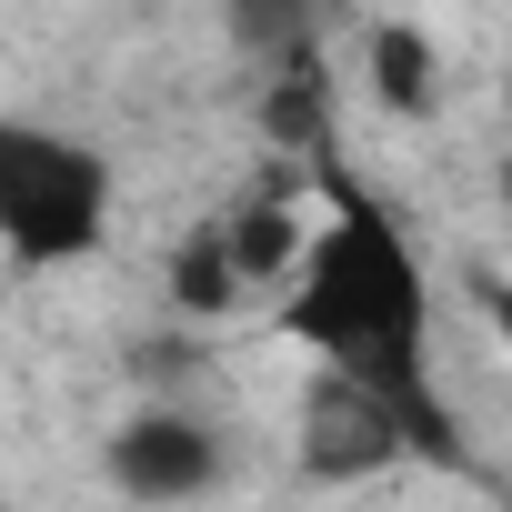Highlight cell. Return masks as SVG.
<instances>
[{"label":"cell","instance_id":"4","mask_svg":"<svg viewBox=\"0 0 512 512\" xmlns=\"http://www.w3.org/2000/svg\"><path fill=\"white\" fill-rule=\"evenodd\" d=\"M111 492H131V502H191V492H221V472H231V442H221V422H201L191 402H151V412H131L121 432H111Z\"/></svg>","mask_w":512,"mask_h":512},{"label":"cell","instance_id":"1","mask_svg":"<svg viewBox=\"0 0 512 512\" xmlns=\"http://www.w3.org/2000/svg\"><path fill=\"white\" fill-rule=\"evenodd\" d=\"M302 181L322 191V221L302 231V262L282 272V342L312 362H342L402 402V432L422 462H462V422L432 392V272L402 231V211L342 161V141L302 151Z\"/></svg>","mask_w":512,"mask_h":512},{"label":"cell","instance_id":"2","mask_svg":"<svg viewBox=\"0 0 512 512\" xmlns=\"http://www.w3.org/2000/svg\"><path fill=\"white\" fill-rule=\"evenodd\" d=\"M111 241V161L31 111H0V251L21 272H71Z\"/></svg>","mask_w":512,"mask_h":512},{"label":"cell","instance_id":"5","mask_svg":"<svg viewBox=\"0 0 512 512\" xmlns=\"http://www.w3.org/2000/svg\"><path fill=\"white\" fill-rule=\"evenodd\" d=\"M302 161H272L262 181H251L231 211H221V251H231V272H241V292H272L292 262H302Z\"/></svg>","mask_w":512,"mask_h":512},{"label":"cell","instance_id":"8","mask_svg":"<svg viewBox=\"0 0 512 512\" xmlns=\"http://www.w3.org/2000/svg\"><path fill=\"white\" fill-rule=\"evenodd\" d=\"M221 31H231V51H241L251 71H272V61H292V51H322L332 0H221Z\"/></svg>","mask_w":512,"mask_h":512},{"label":"cell","instance_id":"3","mask_svg":"<svg viewBox=\"0 0 512 512\" xmlns=\"http://www.w3.org/2000/svg\"><path fill=\"white\" fill-rule=\"evenodd\" d=\"M412 452L402 432V402L342 362H312V392H302V472L312 482H372Z\"/></svg>","mask_w":512,"mask_h":512},{"label":"cell","instance_id":"6","mask_svg":"<svg viewBox=\"0 0 512 512\" xmlns=\"http://www.w3.org/2000/svg\"><path fill=\"white\" fill-rule=\"evenodd\" d=\"M262 141L292 151V161L312 141H332V51H292V61L262 71Z\"/></svg>","mask_w":512,"mask_h":512},{"label":"cell","instance_id":"7","mask_svg":"<svg viewBox=\"0 0 512 512\" xmlns=\"http://www.w3.org/2000/svg\"><path fill=\"white\" fill-rule=\"evenodd\" d=\"M362 81H372L382 111L422 121V111L442 101V51H432V31H412V21H372V31H362Z\"/></svg>","mask_w":512,"mask_h":512},{"label":"cell","instance_id":"9","mask_svg":"<svg viewBox=\"0 0 512 512\" xmlns=\"http://www.w3.org/2000/svg\"><path fill=\"white\" fill-rule=\"evenodd\" d=\"M161 282H171V302H181L191 322H211V312H231V302H241V272H231V251H221V221H201V231H181V241H171Z\"/></svg>","mask_w":512,"mask_h":512}]
</instances>
